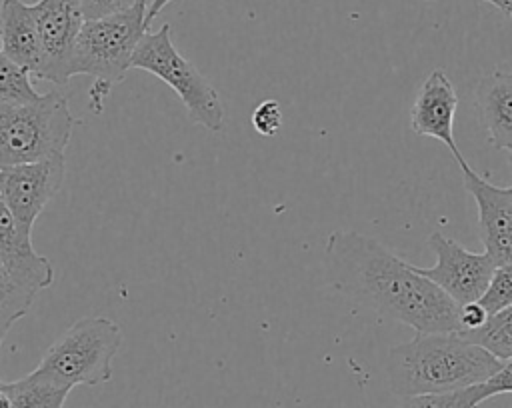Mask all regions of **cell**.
<instances>
[{
    "mask_svg": "<svg viewBox=\"0 0 512 408\" xmlns=\"http://www.w3.org/2000/svg\"><path fill=\"white\" fill-rule=\"evenodd\" d=\"M324 274L342 296L416 332H458L460 304L376 238L334 230L324 244Z\"/></svg>",
    "mask_w": 512,
    "mask_h": 408,
    "instance_id": "cell-1",
    "label": "cell"
},
{
    "mask_svg": "<svg viewBox=\"0 0 512 408\" xmlns=\"http://www.w3.org/2000/svg\"><path fill=\"white\" fill-rule=\"evenodd\" d=\"M504 364L458 332H416L412 340L388 350L384 372L390 392L404 398L488 382Z\"/></svg>",
    "mask_w": 512,
    "mask_h": 408,
    "instance_id": "cell-2",
    "label": "cell"
},
{
    "mask_svg": "<svg viewBox=\"0 0 512 408\" xmlns=\"http://www.w3.org/2000/svg\"><path fill=\"white\" fill-rule=\"evenodd\" d=\"M146 32V8L140 4L126 12L84 22L74 44L70 78L76 74L94 78L88 92L92 112H102L112 86L132 68L134 52Z\"/></svg>",
    "mask_w": 512,
    "mask_h": 408,
    "instance_id": "cell-3",
    "label": "cell"
},
{
    "mask_svg": "<svg viewBox=\"0 0 512 408\" xmlns=\"http://www.w3.org/2000/svg\"><path fill=\"white\" fill-rule=\"evenodd\" d=\"M76 122L58 90L26 104H0V166L64 154Z\"/></svg>",
    "mask_w": 512,
    "mask_h": 408,
    "instance_id": "cell-4",
    "label": "cell"
},
{
    "mask_svg": "<svg viewBox=\"0 0 512 408\" xmlns=\"http://www.w3.org/2000/svg\"><path fill=\"white\" fill-rule=\"evenodd\" d=\"M122 344L120 326L104 316L76 320L42 356L34 374L66 386H98L112 378V360Z\"/></svg>",
    "mask_w": 512,
    "mask_h": 408,
    "instance_id": "cell-5",
    "label": "cell"
},
{
    "mask_svg": "<svg viewBox=\"0 0 512 408\" xmlns=\"http://www.w3.org/2000/svg\"><path fill=\"white\" fill-rule=\"evenodd\" d=\"M132 68H140L164 84H168L184 104L188 118L208 132H222L224 104L204 74L184 58L172 42L170 24H162L156 32H146L140 40Z\"/></svg>",
    "mask_w": 512,
    "mask_h": 408,
    "instance_id": "cell-6",
    "label": "cell"
},
{
    "mask_svg": "<svg viewBox=\"0 0 512 408\" xmlns=\"http://www.w3.org/2000/svg\"><path fill=\"white\" fill-rule=\"evenodd\" d=\"M54 282L52 262L32 246L24 230L0 204V336L28 314L36 296Z\"/></svg>",
    "mask_w": 512,
    "mask_h": 408,
    "instance_id": "cell-7",
    "label": "cell"
},
{
    "mask_svg": "<svg viewBox=\"0 0 512 408\" xmlns=\"http://www.w3.org/2000/svg\"><path fill=\"white\" fill-rule=\"evenodd\" d=\"M66 176L64 154L38 162L0 166V204L24 230L34 228L42 210L60 192Z\"/></svg>",
    "mask_w": 512,
    "mask_h": 408,
    "instance_id": "cell-8",
    "label": "cell"
},
{
    "mask_svg": "<svg viewBox=\"0 0 512 408\" xmlns=\"http://www.w3.org/2000/svg\"><path fill=\"white\" fill-rule=\"evenodd\" d=\"M428 246L436 254V264L430 268L416 266L418 272L436 282L460 306L478 302L498 266L494 258L486 250L470 252L438 230L428 236Z\"/></svg>",
    "mask_w": 512,
    "mask_h": 408,
    "instance_id": "cell-9",
    "label": "cell"
},
{
    "mask_svg": "<svg viewBox=\"0 0 512 408\" xmlns=\"http://www.w3.org/2000/svg\"><path fill=\"white\" fill-rule=\"evenodd\" d=\"M44 42L42 80L62 86L70 80V60L76 38L86 22L82 0H38L32 4Z\"/></svg>",
    "mask_w": 512,
    "mask_h": 408,
    "instance_id": "cell-10",
    "label": "cell"
},
{
    "mask_svg": "<svg viewBox=\"0 0 512 408\" xmlns=\"http://www.w3.org/2000/svg\"><path fill=\"white\" fill-rule=\"evenodd\" d=\"M464 188L478 208V232L484 250L496 264L512 262V186H494L468 164L460 166Z\"/></svg>",
    "mask_w": 512,
    "mask_h": 408,
    "instance_id": "cell-11",
    "label": "cell"
},
{
    "mask_svg": "<svg viewBox=\"0 0 512 408\" xmlns=\"http://www.w3.org/2000/svg\"><path fill=\"white\" fill-rule=\"evenodd\" d=\"M458 108V94L452 80L442 68L432 70L420 84L416 98L410 108V128L418 136L434 138L442 142L456 158L458 166H466L456 138H454V116Z\"/></svg>",
    "mask_w": 512,
    "mask_h": 408,
    "instance_id": "cell-12",
    "label": "cell"
},
{
    "mask_svg": "<svg viewBox=\"0 0 512 408\" xmlns=\"http://www.w3.org/2000/svg\"><path fill=\"white\" fill-rule=\"evenodd\" d=\"M0 50L2 56L28 68L34 76L44 70V42L36 12L22 0H4L0 8Z\"/></svg>",
    "mask_w": 512,
    "mask_h": 408,
    "instance_id": "cell-13",
    "label": "cell"
},
{
    "mask_svg": "<svg viewBox=\"0 0 512 408\" xmlns=\"http://www.w3.org/2000/svg\"><path fill=\"white\" fill-rule=\"evenodd\" d=\"M478 118L496 150H512V72L492 70L476 88Z\"/></svg>",
    "mask_w": 512,
    "mask_h": 408,
    "instance_id": "cell-14",
    "label": "cell"
},
{
    "mask_svg": "<svg viewBox=\"0 0 512 408\" xmlns=\"http://www.w3.org/2000/svg\"><path fill=\"white\" fill-rule=\"evenodd\" d=\"M72 388L54 384L34 372L0 384L2 408H64Z\"/></svg>",
    "mask_w": 512,
    "mask_h": 408,
    "instance_id": "cell-15",
    "label": "cell"
},
{
    "mask_svg": "<svg viewBox=\"0 0 512 408\" xmlns=\"http://www.w3.org/2000/svg\"><path fill=\"white\" fill-rule=\"evenodd\" d=\"M494 396L498 394L488 380L482 384H474V386L450 390V392L404 396L396 408H476L478 404Z\"/></svg>",
    "mask_w": 512,
    "mask_h": 408,
    "instance_id": "cell-16",
    "label": "cell"
},
{
    "mask_svg": "<svg viewBox=\"0 0 512 408\" xmlns=\"http://www.w3.org/2000/svg\"><path fill=\"white\" fill-rule=\"evenodd\" d=\"M458 334L490 350L504 362L512 360V306L490 314L482 326L474 330H462Z\"/></svg>",
    "mask_w": 512,
    "mask_h": 408,
    "instance_id": "cell-17",
    "label": "cell"
},
{
    "mask_svg": "<svg viewBox=\"0 0 512 408\" xmlns=\"http://www.w3.org/2000/svg\"><path fill=\"white\" fill-rule=\"evenodd\" d=\"M30 70L12 62L10 58H0V104H26L40 98V92L30 82Z\"/></svg>",
    "mask_w": 512,
    "mask_h": 408,
    "instance_id": "cell-18",
    "label": "cell"
},
{
    "mask_svg": "<svg viewBox=\"0 0 512 408\" xmlns=\"http://www.w3.org/2000/svg\"><path fill=\"white\" fill-rule=\"evenodd\" d=\"M478 302L488 310V314L512 306V262L496 266L492 280Z\"/></svg>",
    "mask_w": 512,
    "mask_h": 408,
    "instance_id": "cell-19",
    "label": "cell"
},
{
    "mask_svg": "<svg viewBox=\"0 0 512 408\" xmlns=\"http://www.w3.org/2000/svg\"><path fill=\"white\" fill-rule=\"evenodd\" d=\"M252 128L260 134V136H276L278 130L282 128V106L278 100L266 98L262 100L250 116Z\"/></svg>",
    "mask_w": 512,
    "mask_h": 408,
    "instance_id": "cell-20",
    "label": "cell"
},
{
    "mask_svg": "<svg viewBox=\"0 0 512 408\" xmlns=\"http://www.w3.org/2000/svg\"><path fill=\"white\" fill-rule=\"evenodd\" d=\"M140 4V0H82V10L86 20L112 16L118 12H126ZM142 6V4H140Z\"/></svg>",
    "mask_w": 512,
    "mask_h": 408,
    "instance_id": "cell-21",
    "label": "cell"
},
{
    "mask_svg": "<svg viewBox=\"0 0 512 408\" xmlns=\"http://www.w3.org/2000/svg\"><path fill=\"white\" fill-rule=\"evenodd\" d=\"M488 310L480 304V302H470L460 306V330H474L478 326H482L488 320Z\"/></svg>",
    "mask_w": 512,
    "mask_h": 408,
    "instance_id": "cell-22",
    "label": "cell"
},
{
    "mask_svg": "<svg viewBox=\"0 0 512 408\" xmlns=\"http://www.w3.org/2000/svg\"><path fill=\"white\" fill-rule=\"evenodd\" d=\"M490 384L494 386L496 394H508L512 392V360L504 364V368L490 378Z\"/></svg>",
    "mask_w": 512,
    "mask_h": 408,
    "instance_id": "cell-23",
    "label": "cell"
},
{
    "mask_svg": "<svg viewBox=\"0 0 512 408\" xmlns=\"http://www.w3.org/2000/svg\"><path fill=\"white\" fill-rule=\"evenodd\" d=\"M172 2H180V0H150V4H148V10H146V26L150 28V24H152V20L168 6V4H172Z\"/></svg>",
    "mask_w": 512,
    "mask_h": 408,
    "instance_id": "cell-24",
    "label": "cell"
},
{
    "mask_svg": "<svg viewBox=\"0 0 512 408\" xmlns=\"http://www.w3.org/2000/svg\"><path fill=\"white\" fill-rule=\"evenodd\" d=\"M494 8H498L500 12H504L508 16L510 14V0H494Z\"/></svg>",
    "mask_w": 512,
    "mask_h": 408,
    "instance_id": "cell-25",
    "label": "cell"
},
{
    "mask_svg": "<svg viewBox=\"0 0 512 408\" xmlns=\"http://www.w3.org/2000/svg\"><path fill=\"white\" fill-rule=\"evenodd\" d=\"M140 4H142L146 10H148V4H150V0H140Z\"/></svg>",
    "mask_w": 512,
    "mask_h": 408,
    "instance_id": "cell-26",
    "label": "cell"
},
{
    "mask_svg": "<svg viewBox=\"0 0 512 408\" xmlns=\"http://www.w3.org/2000/svg\"><path fill=\"white\" fill-rule=\"evenodd\" d=\"M482 2H488L490 6H494V0H482Z\"/></svg>",
    "mask_w": 512,
    "mask_h": 408,
    "instance_id": "cell-27",
    "label": "cell"
},
{
    "mask_svg": "<svg viewBox=\"0 0 512 408\" xmlns=\"http://www.w3.org/2000/svg\"><path fill=\"white\" fill-rule=\"evenodd\" d=\"M508 16H510V20H512V0H510V14H508Z\"/></svg>",
    "mask_w": 512,
    "mask_h": 408,
    "instance_id": "cell-28",
    "label": "cell"
},
{
    "mask_svg": "<svg viewBox=\"0 0 512 408\" xmlns=\"http://www.w3.org/2000/svg\"><path fill=\"white\" fill-rule=\"evenodd\" d=\"M510 164H512V150H510Z\"/></svg>",
    "mask_w": 512,
    "mask_h": 408,
    "instance_id": "cell-29",
    "label": "cell"
}]
</instances>
